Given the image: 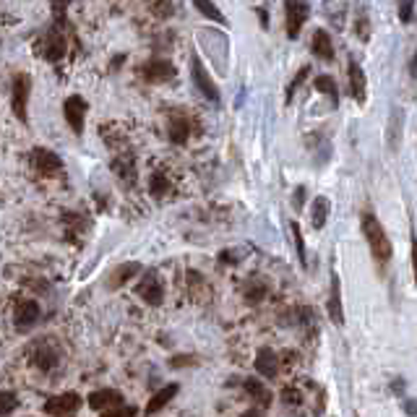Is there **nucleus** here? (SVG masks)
Here are the masks:
<instances>
[{"label": "nucleus", "mask_w": 417, "mask_h": 417, "mask_svg": "<svg viewBox=\"0 0 417 417\" xmlns=\"http://www.w3.org/2000/svg\"><path fill=\"white\" fill-rule=\"evenodd\" d=\"M360 230H363L365 240H368V246H370V253H373V259L381 261V263H389L391 256H394V246H391L389 235L383 230V224L378 222V217L370 211V208H365L363 217H360Z\"/></svg>", "instance_id": "nucleus-1"}, {"label": "nucleus", "mask_w": 417, "mask_h": 417, "mask_svg": "<svg viewBox=\"0 0 417 417\" xmlns=\"http://www.w3.org/2000/svg\"><path fill=\"white\" fill-rule=\"evenodd\" d=\"M65 50H68V42H65V34L60 32V24L47 29L37 42V52L50 63H60L65 58Z\"/></svg>", "instance_id": "nucleus-2"}, {"label": "nucleus", "mask_w": 417, "mask_h": 417, "mask_svg": "<svg viewBox=\"0 0 417 417\" xmlns=\"http://www.w3.org/2000/svg\"><path fill=\"white\" fill-rule=\"evenodd\" d=\"M32 360H34V365H37L39 370H52V368H58L60 365V357H63V352H60V344L55 342L52 337H42L37 339L34 344H32Z\"/></svg>", "instance_id": "nucleus-3"}, {"label": "nucleus", "mask_w": 417, "mask_h": 417, "mask_svg": "<svg viewBox=\"0 0 417 417\" xmlns=\"http://www.w3.org/2000/svg\"><path fill=\"white\" fill-rule=\"evenodd\" d=\"M29 94H32V76L29 73H16L13 76V86H11V110L13 115L19 117L26 126V104H29Z\"/></svg>", "instance_id": "nucleus-4"}, {"label": "nucleus", "mask_w": 417, "mask_h": 417, "mask_svg": "<svg viewBox=\"0 0 417 417\" xmlns=\"http://www.w3.org/2000/svg\"><path fill=\"white\" fill-rule=\"evenodd\" d=\"M311 16V3L308 0H285V24H287V37L295 39L300 34V29L305 26Z\"/></svg>", "instance_id": "nucleus-5"}, {"label": "nucleus", "mask_w": 417, "mask_h": 417, "mask_svg": "<svg viewBox=\"0 0 417 417\" xmlns=\"http://www.w3.org/2000/svg\"><path fill=\"white\" fill-rule=\"evenodd\" d=\"M191 76H193L195 89L201 91V94L206 97L208 102H214V104H219V102H222L219 89H217L214 78L208 76V71L204 68V63H201V58H198V55H191Z\"/></svg>", "instance_id": "nucleus-6"}, {"label": "nucleus", "mask_w": 417, "mask_h": 417, "mask_svg": "<svg viewBox=\"0 0 417 417\" xmlns=\"http://www.w3.org/2000/svg\"><path fill=\"white\" fill-rule=\"evenodd\" d=\"M136 295H139L146 305H162V300H165V285H162L156 269H149V272L143 274V279L139 282V287H136Z\"/></svg>", "instance_id": "nucleus-7"}, {"label": "nucleus", "mask_w": 417, "mask_h": 417, "mask_svg": "<svg viewBox=\"0 0 417 417\" xmlns=\"http://www.w3.org/2000/svg\"><path fill=\"white\" fill-rule=\"evenodd\" d=\"M32 167L37 169L39 175H45V178H58L60 172H63V159L50 152V149H45V146H37L34 152H32Z\"/></svg>", "instance_id": "nucleus-8"}, {"label": "nucleus", "mask_w": 417, "mask_h": 417, "mask_svg": "<svg viewBox=\"0 0 417 417\" xmlns=\"http://www.w3.org/2000/svg\"><path fill=\"white\" fill-rule=\"evenodd\" d=\"M39 318H42V308H39L37 300H19L16 302V311H13V326L19 329V331H29V329H34L39 324Z\"/></svg>", "instance_id": "nucleus-9"}, {"label": "nucleus", "mask_w": 417, "mask_h": 417, "mask_svg": "<svg viewBox=\"0 0 417 417\" xmlns=\"http://www.w3.org/2000/svg\"><path fill=\"white\" fill-rule=\"evenodd\" d=\"M86 110H89V104H86L84 97H78V94L68 97V99L63 102V115H65L68 126H71V130H73L76 136L84 133V117H86Z\"/></svg>", "instance_id": "nucleus-10"}, {"label": "nucleus", "mask_w": 417, "mask_h": 417, "mask_svg": "<svg viewBox=\"0 0 417 417\" xmlns=\"http://www.w3.org/2000/svg\"><path fill=\"white\" fill-rule=\"evenodd\" d=\"M81 404L84 402H81V396H78L76 391H65V394H58V396L47 399L45 412H47V415H55V417H68V415H73Z\"/></svg>", "instance_id": "nucleus-11"}, {"label": "nucleus", "mask_w": 417, "mask_h": 417, "mask_svg": "<svg viewBox=\"0 0 417 417\" xmlns=\"http://www.w3.org/2000/svg\"><path fill=\"white\" fill-rule=\"evenodd\" d=\"M141 76L149 81V84H165V81H172L178 76V68L169 63V60H162V58H154L149 63H143Z\"/></svg>", "instance_id": "nucleus-12"}, {"label": "nucleus", "mask_w": 417, "mask_h": 417, "mask_svg": "<svg viewBox=\"0 0 417 417\" xmlns=\"http://www.w3.org/2000/svg\"><path fill=\"white\" fill-rule=\"evenodd\" d=\"M191 133H193V120H191V115H185V112H172V115H169V123H167L169 141L188 143Z\"/></svg>", "instance_id": "nucleus-13"}, {"label": "nucleus", "mask_w": 417, "mask_h": 417, "mask_svg": "<svg viewBox=\"0 0 417 417\" xmlns=\"http://www.w3.org/2000/svg\"><path fill=\"white\" fill-rule=\"evenodd\" d=\"M329 318L337 326H344V308H342V282L337 272H331V289H329V302H326Z\"/></svg>", "instance_id": "nucleus-14"}, {"label": "nucleus", "mask_w": 417, "mask_h": 417, "mask_svg": "<svg viewBox=\"0 0 417 417\" xmlns=\"http://www.w3.org/2000/svg\"><path fill=\"white\" fill-rule=\"evenodd\" d=\"M110 167H112V172L120 178V182H126V185H136L139 169H136V159H133V154L126 152V154L115 156V159L110 162Z\"/></svg>", "instance_id": "nucleus-15"}, {"label": "nucleus", "mask_w": 417, "mask_h": 417, "mask_svg": "<svg viewBox=\"0 0 417 417\" xmlns=\"http://www.w3.org/2000/svg\"><path fill=\"white\" fill-rule=\"evenodd\" d=\"M91 409L97 412H104V409H112V407H120L123 404V394L115 389H99V391H91L89 399H86Z\"/></svg>", "instance_id": "nucleus-16"}, {"label": "nucleus", "mask_w": 417, "mask_h": 417, "mask_svg": "<svg viewBox=\"0 0 417 417\" xmlns=\"http://www.w3.org/2000/svg\"><path fill=\"white\" fill-rule=\"evenodd\" d=\"M347 76H350V94L355 102H365L368 97V81H365V71L360 68V63L350 60V68H347Z\"/></svg>", "instance_id": "nucleus-17"}, {"label": "nucleus", "mask_w": 417, "mask_h": 417, "mask_svg": "<svg viewBox=\"0 0 417 417\" xmlns=\"http://www.w3.org/2000/svg\"><path fill=\"white\" fill-rule=\"evenodd\" d=\"M256 370H259L263 378H276V373H279V355L272 350V347H261L259 352H256Z\"/></svg>", "instance_id": "nucleus-18"}, {"label": "nucleus", "mask_w": 417, "mask_h": 417, "mask_svg": "<svg viewBox=\"0 0 417 417\" xmlns=\"http://www.w3.org/2000/svg\"><path fill=\"white\" fill-rule=\"evenodd\" d=\"M269 292H272V285L263 279V276H250L246 285H243V298L248 302H261L263 298H269Z\"/></svg>", "instance_id": "nucleus-19"}, {"label": "nucleus", "mask_w": 417, "mask_h": 417, "mask_svg": "<svg viewBox=\"0 0 417 417\" xmlns=\"http://www.w3.org/2000/svg\"><path fill=\"white\" fill-rule=\"evenodd\" d=\"M311 52L321 60H334V45H331V37L324 29H315L311 37Z\"/></svg>", "instance_id": "nucleus-20"}, {"label": "nucleus", "mask_w": 417, "mask_h": 417, "mask_svg": "<svg viewBox=\"0 0 417 417\" xmlns=\"http://www.w3.org/2000/svg\"><path fill=\"white\" fill-rule=\"evenodd\" d=\"M141 269H143V266L139 263V261H128V263H120L115 272L110 274V282H107V287H110V289H120V287L126 285L128 279H133V276L141 272Z\"/></svg>", "instance_id": "nucleus-21"}, {"label": "nucleus", "mask_w": 417, "mask_h": 417, "mask_svg": "<svg viewBox=\"0 0 417 417\" xmlns=\"http://www.w3.org/2000/svg\"><path fill=\"white\" fill-rule=\"evenodd\" d=\"M329 214H331V204H329V198H326V195H315V198L311 201V224H313V230H324Z\"/></svg>", "instance_id": "nucleus-22"}, {"label": "nucleus", "mask_w": 417, "mask_h": 417, "mask_svg": "<svg viewBox=\"0 0 417 417\" xmlns=\"http://www.w3.org/2000/svg\"><path fill=\"white\" fill-rule=\"evenodd\" d=\"M175 394H178V383H169V386H165V389H159L149 399V404H146V415H156L159 409H165L172 399H175Z\"/></svg>", "instance_id": "nucleus-23"}, {"label": "nucleus", "mask_w": 417, "mask_h": 417, "mask_svg": "<svg viewBox=\"0 0 417 417\" xmlns=\"http://www.w3.org/2000/svg\"><path fill=\"white\" fill-rule=\"evenodd\" d=\"M243 386H246L248 396H253V402H259V407H272L274 402V394L261 381H253V378H246L243 381Z\"/></svg>", "instance_id": "nucleus-24"}, {"label": "nucleus", "mask_w": 417, "mask_h": 417, "mask_svg": "<svg viewBox=\"0 0 417 417\" xmlns=\"http://www.w3.org/2000/svg\"><path fill=\"white\" fill-rule=\"evenodd\" d=\"M149 193L154 195V198H165V195L172 193V182H169V178L162 169H154V172H152V178H149Z\"/></svg>", "instance_id": "nucleus-25"}, {"label": "nucleus", "mask_w": 417, "mask_h": 417, "mask_svg": "<svg viewBox=\"0 0 417 417\" xmlns=\"http://www.w3.org/2000/svg\"><path fill=\"white\" fill-rule=\"evenodd\" d=\"M193 5L201 11V16H206L208 21H214V24H222L227 26V19H224V13L211 3V0H193Z\"/></svg>", "instance_id": "nucleus-26"}, {"label": "nucleus", "mask_w": 417, "mask_h": 417, "mask_svg": "<svg viewBox=\"0 0 417 417\" xmlns=\"http://www.w3.org/2000/svg\"><path fill=\"white\" fill-rule=\"evenodd\" d=\"M313 86H315V91H321V94H326V97H331V102H334V104L339 102L337 81H334L331 76H315Z\"/></svg>", "instance_id": "nucleus-27"}, {"label": "nucleus", "mask_w": 417, "mask_h": 417, "mask_svg": "<svg viewBox=\"0 0 417 417\" xmlns=\"http://www.w3.org/2000/svg\"><path fill=\"white\" fill-rule=\"evenodd\" d=\"M402 141V110H394L391 112V123H389V146L396 149Z\"/></svg>", "instance_id": "nucleus-28"}, {"label": "nucleus", "mask_w": 417, "mask_h": 417, "mask_svg": "<svg viewBox=\"0 0 417 417\" xmlns=\"http://www.w3.org/2000/svg\"><path fill=\"white\" fill-rule=\"evenodd\" d=\"M308 73H311V68H308V65H302V68H300V71H298V76H295V78H292V81H289V86H287V94H285V102H287V104L292 102V97H295V91H298L300 86H302V81L308 78Z\"/></svg>", "instance_id": "nucleus-29"}, {"label": "nucleus", "mask_w": 417, "mask_h": 417, "mask_svg": "<svg viewBox=\"0 0 417 417\" xmlns=\"http://www.w3.org/2000/svg\"><path fill=\"white\" fill-rule=\"evenodd\" d=\"M149 5V11L159 16V19H169L172 16V0H149L146 3Z\"/></svg>", "instance_id": "nucleus-30"}, {"label": "nucleus", "mask_w": 417, "mask_h": 417, "mask_svg": "<svg viewBox=\"0 0 417 417\" xmlns=\"http://www.w3.org/2000/svg\"><path fill=\"white\" fill-rule=\"evenodd\" d=\"M16 407H19V399L13 391H0V417L11 415Z\"/></svg>", "instance_id": "nucleus-31"}, {"label": "nucleus", "mask_w": 417, "mask_h": 417, "mask_svg": "<svg viewBox=\"0 0 417 417\" xmlns=\"http://www.w3.org/2000/svg\"><path fill=\"white\" fill-rule=\"evenodd\" d=\"M292 235H295V246H298V259L302 266H308V256H305V240H302V230L298 222H292Z\"/></svg>", "instance_id": "nucleus-32"}, {"label": "nucleus", "mask_w": 417, "mask_h": 417, "mask_svg": "<svg viewBox=\"0 0 417 417\" xmlns=\"http://www.w3.org/2000/svg\"><path fill=\"white\" fill-rule=\"evenodd\" d=\"M68 5H71V0H50V8H52V16H55V24H63Z\"/></svg>", "instance_id": "nucleus-33"}, {"label": "nucleus", "mask_w": 417, "mask_h": 417, "mask_svg": "<svg viewBox=\"0 0 417 417\" xmlns=\"http://www.w3.org/2000/svg\"><path fill=\"white\" fill-rule=\"evenodd\" d=\"M102 417H136V407L120 404V407H112V409H104Z\"/></svg>", "instance_id": "nucleus-34"}, {"label": "nucleus", "mask_w": 417, "mask_h": 417, "mask_svg": "<svg viewBox=\"0 0 417 417\" xmlns=\"http://www.w3.org/2000/svg\"><path fill=\"white\" fill-rule=\"evenodd\" d=\"M412 5H415L412 0H402L399 3V21L402 24H412Z\"/></svg>", "instance_id": "nucleus-35"}, {"label": "nucleus", "mask_w": 417, "mask_h": 417, "mask_svg": "<svg viewBox=\"0 0 417 417\" xmlns=\"http://www.w3.org/2000/svg\"><path fill=\"white\" fill-rule=\"evenodd\" d=\"M302 198H305V188H302V185H300L298 191H295V206H302Z\"/></svg>", "instance_id": "nucleus-36"}, {"label": "nucleus", "mask_w": 417, "mask_h": 417, "mask_svg": "<svg viewBox=\"0 0 417 417\" xmlns=\"http://www.w3.org/2000/svg\"><path fill=\"white\" fill-rule=\"evenodd\" d=\"M404 412H407V415H415V402H412V399L404 402Z\"/></svg>", "instance_id": "nucleus-37"}, {"label": "nucleus", "mask_w": 417, "mask_h": 417, "mask_svg": "<svg viewBox=\"0 0 417 417\" xmlns=\"http://www.w3.org/2000/svg\"><path fill=\"white\" fill-rule=\"evenodd\" d=\"M243 417H263L259 412V409H248V412H243Z\"/></svg>", "instance_id": "nucleus-38"}, {"label": "nucleus", "mask_w": 417, "mask_h": 417, "mask_svg": "<svg viewBox=\"0 0 417 417\" xmlns=\"http://www.w3.org/2000/svg\"><path fill=\"white\" fill-rule=\"evenodd\" d=\"M399 3H402V0H399Z\"/></svg>", "instance_id": "nucleus-39"}, {"label": "nucleus", "mask_w": 417, "mask_h": 417, "mask_svg": "<svg viewBox=\"0 0 417 417\" xmlns=\"http://www.w3.org/2000/svg\"><path fill=\"white\" fill-rule=\"evenodd\" d=\"M68 417H71V415H68Z\"/></svg>", "instance_id": "nucleus-40"}]
</instances>
